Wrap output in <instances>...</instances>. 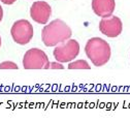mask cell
I'll return each instance as SVG.
<instances>
[{"label":"cell","mask_w":130,"mask_h":124,"mask_svg":"<svg viewBox=\"0 0 130 124\" xmlns=\"http://www.w3.org/2000/svg\"><path fill=\"white\" fill-rule=\"evenodd\" d=\"M71 29L61 20H54L41 32V39L46 46H54L71 37Z\"/></svg>","instance_id":"6da1fadb"},{"label":"cell","mask_w":130,"mask_h":124,"mask_svg":"<svg viewBox=\"0 0 130 124\" xmlns=\"http://www.w3.org/2000/svg\"><path fill=\"white\" fill-rule=\"evenodd\" d=\"M85 52L87 57L95 66H102L107 63L110 58L109 44L99 37H93L88 40Z\"/></svg>","instance_id":"7a4b0ae2"},{"label":"cell","mask_w":130,"mask_h":124,"mask_svg":"<svg viewBox=\"0 0 130 124\" xmlns=\"http://www.w3.org/2000/svg\"><path fill=\"white\" fill-rule=\"evenodd\" d=\"M51 62L45 53L39 49L28 50L23 58V66L25 69H47Z\"/></svg>","instance_id":"3957f363"},{"label":"cell","mask_w":130,"mask_h":124,"mask_svg":"<svg viewBox=\"0 0 130 124\" xmlns=\"http://www.w3.org/2000/svg\"><path fill=\"white\" fill-rule=\"evenodd\" d=\"M12 39L19 44H27L33 36V27L27 20L17 21L10 29Z\"/></svg>","instance_id":"277c9868"},{"label":"cell","mask_w":130,"mask_h":124,"mask_svg":"<svg viewBox=\"0 0 130 124\" xmlns=\"http://www.w3.org/2000/svg\"><path fill=\"white\" fill-rule=\"evenodd\" d=\"M79 53V44L75 39H68L66 43L56 46L54 50V57L60 63L72 61Z\"/></svg>","instance_id":"5b68a950"},{"label":"cell","mask_w":130,"mask_h":124,"mask_svg":"<svg viewBox=\"0 0 130 124\" xmlns=\"http://www.w3.org/2000/svg\"><path fill=\"white\" fill-rule=\"evenodd\" d=\"M123 29V25L121 20L115 16H110L107 18H102L99 23V30L101 33L106 35L107 37H117L121 34Z\"/></svg>","instance_id":"8992f818"},{"label":"cell","mask_w":130,"mask_h":124,"mask_svg":"<svg viewBox=\"0 0 130 124\" xmlns=\"http://www.w3.org/2000/svg\"><path fill=\"white\" fill-rule=\"evenodd\" d=\"M52 8L44 1H36L30 8V16L32 20L38 24H46L51 17Z\"/></svg>","instance_id":"52a82bcc"},{"label":"cell","mask_w":130,"mask_h":124,"mask_svg":"<svg viewBox=\"0 0 130 124\" xmlns=\"http://www.w3.org/2000/svg\"><path fill=\"white\" fill-rule=\"evenodd\" d=\"M116 7L115 0H92L93 11L101 18H107L112 14Z\"/></svg>","instance_id":"ba28073f"},{"label":"cell","mask_w":130,"mask_h":124,"mask_svg":"<svg viewBox=\"0 0 130 124\" xmlns=\"http://www.w3.org/2000/svg\"><path fill=\"white\" fill-rule=\"evenodd\" d=\"M68 68L69 69H90V65L85 60H77L69 63Z\"/></svg>","instance_id":"9c48e42d"},{"label":"cell","mask_w":130,"mask_h":124,"mask_svg":"<svg viewBox=\"0 0 130 124\" xmlns=\"http://www.w3.org/2000/svg\"><path fill=\"white\" fill-rule=\"evenodd\" d=\"M0 69H18V65L11 61H4L0 63Z\"/></svg>","instance_id":"30bf717a"},{"label":"cell","mask_w":130,"mask_h":124,"mask_svg":"<svg viewBox=\"0 0 130 124\" xmlns=\"http://www.w3.org/2000/svg\"><path fill=\"white\" fill-rule=\"evenodd\" d=\"M50 68L52 69H63V65H61L60 63H57V62H51V64H50Z\"/></svg>","instance_id":"8fae6325"},{"label":"cell","mask_w":130,"mask_h":124,"mask_svg":"<svg viewBox=\"0 0 130 124\" xmlns=\"http://www.w3.org/2000/svg\"><path fill=\"white\" fill-rule=\"evenodd\" d=\"M1 2H3L4 4H7V5H10V4H13L17 0H0Z\"/></svg>","instance_id":"7c38bea8"},{"label":"cell","mask_w":130,"mask_h":124,"mask_svg":"<svg viewBox=\"0 0 130 124\" xmlns=\"http://www.w3.org/2000/svg\"><path fill=\"white\" fill-rule=\"evenodd\" d=\"M2 18H3V9H2L1 5H0V22H1Z\"/></svg>","instance_id":"4fadbf2b"},{"label":"cell","mask_w":130,"mask_h":124,"mask_svg":"<svg viewBox=\"0 0 130 124\" xmlns=\"http://www.w3.org/2000/svg\"><path fill=\"white\" fill-rule=\"evenodd\" d=\"M0 46H1V37H0Z\"/></svg>","instance_id":"5bb4252c"}]
</instances>
